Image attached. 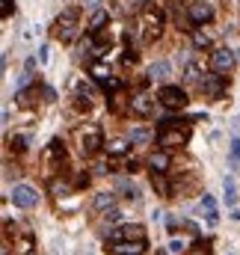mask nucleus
<instances>
[{
  "mask_svg": "<svg viewBox=\"0 0 240 255\" xmlns=\"http://www.w3.org/2000/svg\"><path fill=\"white\" fill-rule=\"evenodd\" d=\"M27 142H30V136H15V139H12V145H15L18 151H24V148H27Z\"/></svg>",
  "mask_w": 240,
  "mask_h": 255,
  "instance_id": "473e14b6",
  "label": "nucleus"
},
{
  "mask_svg": "<svg viewBox=\"0 0 240 255\" xmlns=\"http://www.w3.org/2000/svg\"><path fill=\"white\" fill-rule=\"evenodd\" d=\"M9 199H12V205L15 208H36L39 205V190L36 187H30V184H15L12 193H9Z\"/></svg>",
  "mask_w": 240,
  "mask_h": 255,
  "instance_id": "423d86ee",
  "label": "nucleus"
},
{
  "mask_svg": "<svg viewBox=\"0 0 240 255\" xmlns=\"http://www.w3.org/2000/svg\"><path fill=\"white\" fill-rule=\"evenodd\" d=\"M86 184H89V172H80L77 181H74V187H86Z\"/></svg>",
  "mask_w": 240,
  "mask_h": 255,
  "instance_id": "f704fd0d",
  "label": "nucleus"
},
{
  "mask_svg": "<svg viewBox=\"0 0 240 255\" xmlns=\"http://www.w3.org/2000/svg\"><path fill=\"white\" fill-rule=\"evenodd\" d=\"M36 95H39V86H33V89H18V92H15V101H18L21 107H33V104H36Z\"/></svg>",
  "mask_w": 240,
  "mask_h": 255,
  "instance_id": "aec40b11",
  "label": "nucleus"
},
{
  "mask_svg": "<svg viewBox=\"0 0 240 255\" xmlns=\"http://www.w3.org/2000/svg\"><path fill=\"white\" fill-rule=\"evenodd\" d=\"M127 142H130V139H113V142H107V154H110V157H124L127 148H130Z\"/></svg>",
  "mask_w": 240,
  "mask_h": 255,
  "instance_id": "412c9836",
  "label": "nucleus"
},
{
  "mask_svg": "<svg viewBox=\"0 0 240 255\" xmlns=\"http://www.w3.org/2000/svg\"><path fill=\"white\" fill-rule=\"evenodd\" d=\"M139 238H145V229H142L139 223H133V226H119V229L110 232V241H139Z\"/></svg>",
  "mask_w": 240,
  "mask_h": 255,
  "instance_id": "f8f14e48",
  "label": "nucleus"
},
{
  "mask_svg": "<svg viewBox=\"0 0 240 255\" xmlns=\"http://www.w3.org/2000/svg\"><path fill=\"white\" fill-rule=\"evenodd\" d=\"M15 250H18L21 255H30L33 250H36V244H33V238H30V235H24V238H18V247H15Z\"/></svg>",
  "mask_w": 240,
  "mask_h": 255,
  "instance_id": "b1692460",
  "label": "nucleus"
},
{
  "mask_svg": "<svg viewBox=\"0 0 240 255\" xmlns=\"http://www.w3.org/2000/svg\"><path fill=\"white\" fill-rule=\"evenodd\" d=\"M169 253H187V241H184V238H172Z\"/></svg>",
  "mask_w": 240,
  "mask_h": 255,
  "instance_id": "c85d7f7f",
  "label": "nucleus"
},
{
  "mask_svg": "<svg viewBox=\"0 0 240 255\" xmlns=\"http://www.w3.org/2000/svg\"><path fill=\"white\" fill-rule=\"evenodd\" d=\"M104 217H107V223H119V220H121V211L110 208V211H104Z\"/></svg>",
  "mask_w": 240,
  "mask_h": 255,
  "instance_id": "7c9ffc66",
  "label": "nucleus"
},
{
  "mask_svg": "<svg viewBox=\"0 0 240 255\" xmlns=\"http://www.w3.org/2000/svg\"><path fill=\"white\" fill-rule=\"evenodd\" d=\"M187 142H190V122L187 119L157 130V145H163V148H181Z\"/></svg>",
  "mask_w": 240,
  "mask_h": 255,
  "instance_id": "f03ea898",
  "label": "nucleus"
},
{
  "mask_svg": "<svg viewBox=\"0 0 240 255\" xmlns=\"http://www.w3.org/2000/svg\"><path fill=\"white\" fill-rule=\"evenodd\" d=\"M229 151H232V166H235V169H240V139H238V136H232Z\"/></svg>",
  "mask_w": 240,
  "mask_h": 255,
  "instance_id": "393cba45",
  "label": "nucleus"
},
{
  "mask_svg": "<svg viewBox=\"0 0 240 255\" xmlns=\"http://www.w3.org/2000/svg\"><path fill=\"white\" fill-rule=\"evenodd\" d=\"M48 51H51L48 45H42V48H39V63H42V65L48 63V60H51V54H48Z\"/></svg>",
  "mask_w": 240,
  "mask_h": 255,
  "instance_id": "72a5a7b5",
  "label": "nucleus"
},
{
  "mask_svg": "<svg viewBox=\"0 0 240 255\" xmlns=\"http://www.w3.org/2000/svg\"><path fill=\"white\" fill-rule=\"evenodd\" d=\"M77 145H80V151H83V154H95V151L104 145V133H101V128H98V125L77 128Z\"/></svg>",
  "mask_w": 240,
  "mask_h": 255,
  "instance_id": "20e7f679",
  "label": "nucleus"
},
{
  "mask_svg": "<svg viewBox=\"0 0 240 255\" xmlns=\"http://www.w3.org/2000/svg\"><path fill=\"white\" fill-rule=\"evenodd\" d=\"M202 208H205L208 214H214V211H217V202H214V196H208V193H205V196H202Z\"/></svg>",
  "mask_w": 240,
  "mask_h": 255,
  "instance_id": "c756f323",
  "label": "nucleus"
},
{
  "mask_svg": "<svg viewBox=\"0 0 240 255\" xmlns=\"http://www.w3.org/2000/svg\"><path fill=\"white\" fill-rule=\"evenodd\" d=\"M130 110H133L136 116L148 119V116L154 113V98H151V95H145V92H139V95H133V98H130Z\"/></svg>",
  "mask_w": 240,
  "mask_h": 255,
  "instance_id": "ddd939ff",
  "label": "nucleus"
},
{
  "mask_svg": "<svg viewBox=\"0 0 240 255\" xmlns=\"http://www.w3.org/2000/svg\"><path fill=\"white\" fill-rule=\"evenodd\" d=\"M92 205H95V211H110V208L116 205V193H110V190L98 193V196L92 199Z\"/></svg>",
  "mask_w": 240,
  "mask_h": 255,
  "instance_id": "6ab92c4d",
  "label": "nucleus"
},
{
  "mask_svg": "<svg viewBox=\"0 0 240 255\" xmlns=\"http://www.w3.org/2000/svg\"><path fill=\"white\" fill-rule=\"evenodd\" d=\"M92 77H95V83H104V80H110L113 74H110V68H104V65H92Z\"/></svg>",
  "mask_w": 240,
  "mask_h": 255,
  "instance_id": "a878e982",
  "label": "nucleus"
},
{
  "mask_svg": "<svg viewBox=\"0 0 240 255\" xmlns=\"http://www.w3.org/2000/svg\"><path fill=\"white\" fill-rule=\"evenodd\" d=\"M42 95H45V101H57V89L54 86H42Z\"/></svg>",
  "mask_w": 240,
  "mask_h": 255,
  "instance_id": "2f4dec72",
  "label": "nucleus"
},
{
  "mask_svg": "<svg viewBox=\"0 0 240 255\" xmlns=\"http://www.w3.org/2000/svg\"><path fill=\"white\" fill-rule=\"evenodd\" d=\"M116 190H121L127 199H130V202H139V199H142V193L136 190L130 181H124V178H119V181H116Z\"/></svg>",
  "mask_w": 240,
  "mask_h": 255,
  "instance_id": "4be33fe9",
  "label": "nucleus"
},
{
  "mask_svg": "<svg viewBox=\"0 0 240 255\" xmlns=\"http://www.w3.org/2000/svg\"><path fill=\"white\" fill-rule=\"evenodd\" d=\"M232 220H235V223H240V211H238V208H232Z\"/></svg>",
  "mask_w": 240,
  "mask_h": 255,
  "instance_id": "58836bf2",
  "label": "nucleus"
},
{
  "mask_svg": "<svg viewBox=\"0 0 240 255\" xmlns=\"http://www.w3.org/2000/svg\"><path fill=\"white\" fill-rule=\"evenodd\" d=\"M98 3L101 0H83V6H89V9H98Z\"/></svg>",
  "mask_w": 240,
  "mask_h": 255,
  "instance_id": "4c0bfd02",
  "label": "nucleus"
},
{
  "mask_svg": "<svg viewBox=\"0 0 240 255\" xmlns=\"http://www.w3.org/2000/svg\"><path fill=\"white\" fill-rule=\"evenodd\" d=\"M136 24H139L136 30L142 36V42H154L160 36V30H163V12L151 0H142L139 3V15H136Z\"/></svg>",
  "mask_w": 240,
  "mask_h": 255,
  "instance_id": "f257e3e1",
  "label": "nucleus"
},
{
  "mask_svg": "<svg viewBox=\"0 0 240 255\" xmlns=\"http://www.w3.org/2000/svg\"><path fill=\"white\" fill-rule=\"evenodd\" d=\"M107 21H110V12H107V9H95V12H92V18H89V27H86V30L95 36V33H101V30H104V24H107Z\"/></svg>",
  "mask_w": 240,
  "mask_h": 255,
  "instance_id": "4468645a",
  "label": "nucleus"
},
{
  "mask_svg": "<svg viewBox=\"0 0 240 255\" xmlns=\"http://www.w3.org/2000/svg\"><path fill=\"white\" fill-rule=\"evenodd\" d=\"M148 166H151L154 172H166V169L172 166V160H169V154H166V151H154V154L148 157Z\"/></svg>",
  "mask_w": 240,
  "mask_h": 255,
  "instance_id": "2eb2a0df",
  "label": "nucleus"
},
{
  "mask_svg": "<svg viewBox=\"0 0 240 255\" xmlns=\"http://www.w3.org/2000/svg\"><path fill=\"white\" fill-rule=\"evenodd\" d=\"M235 63H238V54H235L232 48H220V51L211 54V68L220 71V74H232Z\"/></svg>",
  "mask_w": 240,
  "mask_h": 255,
  "instance_id": "9d476101",
  "label": "nucleus"
},
{
  "mask_svg": "<svg viewBox=\"0 0 240 255\" xmlns=\"http://www.w3.org/2000/svg\"><path fill=\"white\" fill-rule=\"evenodd\" d=\"M199 89H202L208 98H223V95H226V74H220V71L205 74V77L199 80Z\"/></svg>",
  "mask_w": 240,
  "mask_h": 255,
  "instance_id": "6e6552de",
  "label": "nucleus"
},
{
  "mask_svg": "<svg viewBox=\"0 0 240 255\" xmlns=\"http://www.w3.org/2000/svg\"><path fill=\"white\" fill-rule=\"evenodd\" d=\"M211 45V39H208V33H193V48H208Z\"/></svg>",
  "mask_w": 240,
  "mask_h": 255,
  "instance_id": "cd10ccee",
  "label": "nucleus"
},
{
  "mask_svg": "<svg viewBox=\"0 0 240 255\" xmlns=\"http://www.w3.org/2000/svg\"><path fill=\"white\" fill-rule=\"evenodd\" d=\"M184 80H187V83H199V80H202V77H199V68L193 63H187V68H184Z\"/></svg>",
  "mask_w": 240,
  "mask_h": 255,
  "instance_id": "bb28decb",
  "label": "nucleus"
},
{
  "mask_svg": "<svg viewBox=\"0 0 240 255\" xmlns=\"http://www.w3.org/2000/svg\"><path fill=\"white\" fill-rule=\"evenodd\" d=\"M151 187L160 193V196H175V193H172V184L166 181V172H154V175H151Z\"/></svg>",
  "mask_w": 240,
  "mask_h": 255,
  "instance_id": "a211bd4d",
  "label": "nucleus"
},
{
  "mask_svg": "<svg viewBox=\"0 0 240 255\" xmlns=\"http://www.w3.org/2000/svg\"><path fill=\"white\" fill-rule=\"evenodd\" d=\"M223 199H226V205H229V208H235V205H238L240 193H238L235 178H226V181H223Z\"/></svg>",
  "mask_w": 240,
  "mask_h": 255,
  "instance_id": "dca6fc26",
  "label": "nucleus"
},
{
  "mask_svg": "<svg viewBox=\"0 0 240 255\" xmlns=\"http://www.w3.org/2000/svg\"><path fill=\"white\" fill-rule=\"evenodd\" d=\"M187 18H190V24L202 27V24H208L214 18V6L205 3V0H190L187 3Z\"/></svg>",
  "mask_w": 240,
  "mask_h": 255,
  "instance_id": "0eeeda50",
  "label": "nucleus"
},
{
  "mask_svg": "<svg viewBox=\"0 0 240 255\" xmlns=\"http://www.w3.org/2000/svg\"><path fill=\"white\" fill-rule=\"evenodd\" d=\"M57 36H60V42H74L80 36V9H74V6L62 9L57 18Z\"/></svg>",
  "mask_w": 240,
  "mask_h": 255,
  "instance_id": "7ed1b4c3",
  "label": "nucleus"
},
{
  "mask_svg": "<svg viewBox=\"0 0 240 255\" xmlns=\"http://www.w3.org/2000/svg\"><path fill=\"white\" fill-rule=\"evenodd\" d=\"M157 101L163 104V107H169V110H181V107H187V92L175 86V83H163L160 86V92H157Z\"/></svg>",
  "mask_w": 240,
  "mask_h": 255,
  "instance_id": "39448f33",
  "label": "nucleus"
},
{
  "mask_svg": "<svg viewBox=\"0 0 240 255\" xmlns=\"http://www.w3.org/2000/svg\"><path fill=\"white\" fill-rule=\"evenodd\" d=\"M127 139H130V142H136V145H145V142L151 139V133H148L145 128H130V133H127Z\"/></svg>",
  "mask_w": 240,
  "mask_h": 255,
  "instance_id": "5701e85b",
  "label": "nucleus"
},
{
  "mask_svg": "<svg viewBox=\"0 0 240 255\" xmlns=\"http://www.w3.org/2000/svg\"><path fill=\"white\" fill-rule=\"evenodd\" d=\"M238 57H240V48H238Z\"/></svg>",
  "mask_w": 240,
  "mask_h": 255,
  "instance_id": "a19ab883",
  "label": "nucleus"
},
{
  "mask_svg": "<svg viewBox=\"0 0 240 255\" xmlns=\"http://www.w3.org/2000/svg\"><path fill=\"white\" fill-rule=\"evenodd\" d=\"M110 250L116 255H142L148 250V244H145V238H139V241H113Z\"/></svg>",
  "mask_w": 240,
  "mask_h": 255,
  "instance_id": "9b49d317",
  "label": "nucleus"
},
{
  "mask_svg": "<svg viewBox=\"0 0 240 255\" xmlns=\"http://www.w3.org/2000/svg\"><path fill=\"white\" fill-rule=\"evenodd\" d=\"M157 255H169V253H166V250H157Z\"/></svg>",
  "mask_w": 240,
  "mask_h": 255,
  "instance_id": "ea45409f",
  "label": "nucleus"
},
{
  "mask_svg": "<svg viewBox=\"0 0 240 255\" xmlns=\"http://www.w3.org/2000/svg\"><path fill=\"white\" fill-rule=\"evenodd\" d=\"M12 15V0H3V18H9Z\"/></svg>",
  "mask_w": 240,
  "mask_h": 255,
  "instance_id": "e433bc0d",
  "label": "nucleus"
},
{
  "mask_svg": "<svg viewBox=\"0 0 240 255\" xmlns=\"http://www.w3.org/2000/svg\"><path fill=\"white\" fill-rule=\"evenodd\" d=\"M68 193V184H60V181H54V196H65Z\"/></svg>",
  "mask_w": 240,
  "mask_h": 255,
  "instance_id": "c9c22d12",
  "label": "nucleus"
},
{
  "mask_svg": "<svg viewBox=\"0 0 240 255\" xmlns=\"http://www.w3.org/2000/svg\"><path fill=\"white\" fill-rule=\"evenodd\" d=\"M169 71H172V65L166 63V60H157V63L148 68V80H166Z\"/></svg>",
  "mask_w": 240,
  "mask_h": 255,
  "instance_id": "f3484780",
  "label": "nucleus"
},
{
  "mask_svg": "<svg viewBox=\"0 0 240 255\" xmlns=\"http://www.w3.org/2000/svg\"><path fill=\"white\" fill-rule=\"evenodd\" d=\"M42 163H45L48 172H51V169H62V163H65V145H62L60 139H51V142H48V148H45V154H42Z\"/></svg>",
  "mask_w": 240,
  "mask_h": 255,
  "instance_id": "1a4fd4ad",
  "label": "nucleus"
}]
</instances>
